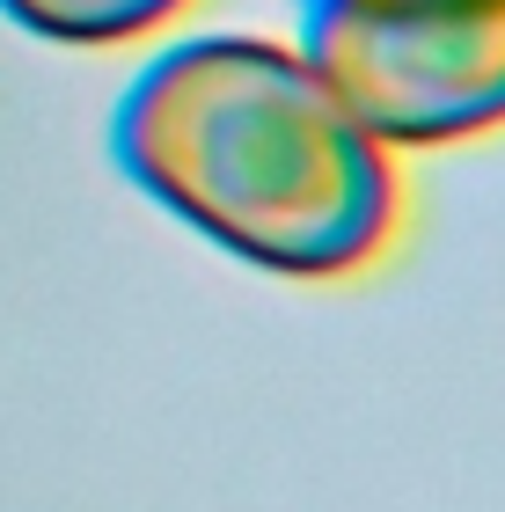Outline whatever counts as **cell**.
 I'll use <instances>...</instances> for the list:
<instances>
[{
	"mask_svg": "<svg viewBox=\"0 0 505 512\" xmlns=\"http://www.w3.org/2000/svg\"><path fill=\"white\" fill-rule=\"evenodd\" d=\"M191 0H0V15H15L22 30L52 44H132L147 30L176 22Z\"/></svg>",
	"mask_w": 505,
	"mask_h": 512,
	"instance_id": "3",
	"label": "cell"
},
{
	"mask_svg": "<svg viewBox=\"0 0 505 512\" xmlns=\"http://www.w3.org/2000/svg\"><path fill=\"white\" fill-rule=\"evenodd\" d=\"M301 52L381 147L505 125V0H301Z\"/></svg>",
	"mask_w": 505,
	"mask_h": 512,
	"instance_id": "2",
	"label": "cell"
},
{
	"mask_svg": "<svg viewBox=\"0 0 505 512\" xmlns=\"http://www.w3.org/2000/svg\"><path fill=\"white\" fill-rule=\"evenodd\" d=\"M125 176L183 227L279 278H344L396 235V161L301 44L183 37L110 118Z\"/></svg>",
	"mask_w": 505,
	"mask_h": 512,
	"instance_id": "1",
	"label": "cell"
}]
</instances>
